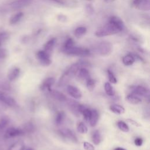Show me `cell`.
Here are the masks:
<instances>
[{
    "instance_id": "6da1fadb",
    "label": "cell",
    "mask_w": 150,
    "mask_h": 150,
    "mask_svg": "<svg viewBox=\"0 0 150 150\" xmlns=\"http://www.w3.org/2000/svg\"><path fill=\"white\" fill-rule=\"evenodd\" d=\"M82 65L81 63H77L72 64L69 69H67L60 77L59 82L58 86L62 87L67 84L69 81L76 75L77 71Z\"/></svg>"
},
{
    "instance_id": "7a4b0ae2",
    "label": "cell",
    "mask_w": 150,
    "mask_h": 150,
    "mask_svg": "<svg viewBox=\"0 0 150 150\" xmlns=\"http://www.w3.org/2000/svg\"><path fill=\"white\" fill-rule=\"evenodd\" d=\"M118 32H120V30L117 28H116L112 24L110 23L109 24L104 26L100 29L98 30L96 32V35L97 36L102 37V36L113 35L118 33Z\"/></svg>"
},
{
    "instance_id": "3957f363",
    "label": "cell",
    "mask_w": 150,
    "mask_h": 150,
    "mask_svg": "<svg viewBox=\"0 0 150 150\" xmlns=\"http://www.w3.org/2000/svg\"><path fill=\"white\" fill-rule=\"evenodd\" d=\"M64 52L69 55L78 56H87L90 54V52L87 49L74 46L67 49H64Z\"/></svg>"
},
{
    "instance_id": "277c9868",
    "label": "cell",
    "mask_w": 150,
    "mask_h": 150,
    "mask_svg": "<svg viewBox=\"0 0 150 150\" xmlns=\"http://www.w3.org/2000/svg\"><path fill=\"white\" fill-rule=\"evenodd\" d=\"M112 45L107 42H103L98 44L97 47V53L101 56H107L111 53L112 51Z\"/></svg>"
},
{
    "instance_id": "5b68a950",
    "label": "cell",
    "mask_w": 150,
    "mask_h": 150,
    "mask_svg": "<svg viewBox=\"0 0 150 150\" xmlns=\"http://www.w3.org/2000/svg\"><path fill=\"white\" fill-rule=\"evenodd\" d=\"M59 134L63 138H67L73 142L77 143L78 139L73 131L69 128H63L59 131Z\"/></svg>"
},
{
    "instance_id": "8992f818",
    "label": "cell",
    "mask_w": 150,
    "mask_h": 150,
    "mask_svg": "<svg viewBox=\"0 0 150 150\" xmlns=\"http://www.w3.org/2000/svg\"><path fill=\"white\" fill-rule=\"evenodd\" d=\"M0 103L9 107H15L16 105L15 100L4 93H0Z\"/></svg>"
},
{
    "instance_id": "52a82bcc",
    "label": "cell",
    "mask_w": 150,
    "mask_h": 150,
    "mask_svg": "<svg viewBox=\"0 0 150 150\" xmlns=\"http://www.w3.org/2000/svg\"><path fill=\"white\" fill-rule=\"evenodd\" d=\"M40 64L44 66H48L51 64V60L49 54L45 51H39L36 54Z\"/></svg>"
},
{
    "instance_id": "ba28073f",
    "label": "cell",
    "mask_w": 150,
    "mask_h": 150,
    "mask_svg": "<svg viewBox=\"0 0 150 150\" xmlns=\"http://www.w3.org/2000/svg\"><path fill=\"white\" fill-rule=\"evenodd\" d=\"M133 5L135 8L142 11H149L150 9L149 0H134Z\"/></svg>"
},
{
    "instance_id": "9c48e42d",
    "label": "cell",
    "mask_w": 150,
    "mask_h": 150,
    "mask_svg": "<svg viewBox=\"0 0 150 150\" xmlns=\"http://www.w3.org/2000/svg\"><path fill=\"white\" fill-rule=\"evenodd\" d=\"M55 80L53 77H49L46 78L42 83L40 88L42 91H47L48 93L51 90L52 86L54 84Z\"/></svg>"
},
{
    "instance_id": "30bf717a",
    "label": "cell",
    "mask_w": 150,
    "mask_h": 150,
    "mask_svg": "<svg viewBox=\"0 0 150 150\" xmlns=\"http://www.w3.org/2000/svg\"><path fill=\"white\" fill-rule=\"evenodd\" d=\"M131 89L134 94L142 96L143 97H149V90L145 87H143L142 86H132L131 87Z\"/></svg>"
},
{
    "instance_id": "8fae6325",
    "label": "cell",
    "mask_w": 150,
    "mask_h": 150,
    "mask_svg": "<svg viewBox=\"0 0 150 150\" xmlns=\"http://www.w3.org/2000/svg\"><path fill=\"white\" fill-rule=\"evenodd\" d=\"M23 134L24 132L22 129L15 127H10L8 128L5 134L6 136L9 138H13L22 135Z\"/></svg>"
},
{
    "instance_id": "7c38bea8",
    "label": "cell",
    "mask_w": 150,
    "mask_h": 150,
    "mask_svg": "<svg viewBox=\"0 0 150 150\" xmlns=\"http://www.w3.org/2000/svg\"><path fill=\"white\" fill-rule=\"evenodd\" d=\"M66 89L68 94L75 99H80L82 96L80 90L74 86L69 85L67 86Z\"/></svg>"
},
{
    "instance_id": "4fadbf2b",
    "label": "cell",
    "mask_w": 150,
    "mask_h": 150,
    "mask_svg": "<svg viewBox=\"0 0 150 150\" xmlns=\"http://www.w3.org/2000/svg\"><path fill=\"white\" fill-rule=\"evenodd\" d=\"M32 0H16L13 2L11 6L12 9H18L25 8L32 3Z\"/></svg>"
},
{
    "instance_id": "5bb4252c",
    "label": "cell",
    "mask_w": 150,
    "mask_h": 150,
    "mask_svg": "<svg viewBox=\"0 0 150 150\" xmlns=\"http://www.w3.org/2000/svg\"><path fill=\"white\" fill-rule=\"evenodd\" d=\"M77 78L80 81H86L88 79L90 78V75L88 70L84 67H80L76 74Z\"/></svg>"
},
{
    "instance_id": "9a60e30c",
    "label": "cell",
    "mask_w": 150,
    "mask_h": 150,
    "mask_svg": "<svg viewBox=\"0 0 150 150\" xmlns=\"http://www.w3.org/2000/svg\"><path fill=\"white\" fill-rule=\"evenodd\" d=\"M67 104L70 110L72 112V113L74 115L79 116V115L80 114L79 111V106L80 104L73 100H69L67 101Z\"/></svg>"
},
{
    "instance_id": "2e32d148",
    "label": "cell",
    "mask_w": 150,
    "mask_h": 150,
    "mask_svg": "<svg viewBox=\"0 0 150 150\" xmlns=\"http://www.w3.org/2000/svg\"><path fill=\"white\" fill-rule=\"evenodd\" d=\"M50 94V96L54 98L55 100H57L58 101H66L67 100V98L66 97V96L63 94L62 93L55 90H52L51 89V90L49 92Z\"/></svg>"
},
{
    "instance_id": "e0dca14e",
    "label": "cell",
    "mask_w": 150,
    "mask_h": 150,
    "mask_svg": "<svg viewBox=\"0 0 150 150\" xmlns=\"http://www.w3.org/2000/svg\"><path fill=\"white\" fill-rule=\"evenodd\" d=\"M20 70L18 67L13 68L10 70L8 74V79L10 81L15 80L19 76Z\"/></svg>"
},
{
    "instance_id": "ac0fdd59",
    "label": "cell",
    "mask_w": 150,
    "mask_h": 150,
    "mask_svg": "<svg viewBox=\"0 0 150 150\" xmlns=\"http://www.w3.org/2000/svg\"><path fill=\"white\" fill-rule=\"evenodd\" d=\"M110 23L112 24L116 28H117L120 31H121L124 27V24L122 21L117 16H113L111 18Z\"/></svg>"
},
{
    "instance_id": "d6986e66",
    "label": "cell",
    "mask_w": 150,
    "mask_h": 150,
    "mask_svg": "<svg viewBox=\"0 0 150 150\" xmlns=\"http://www.w3.org/2000/svg\"><path fill=\"white\" fill-rule=\"evenodd\" d=\"M125 100L129 104L134 105L138 104L141 103V99L134 94H128L125 97Z\"/></svg>"
},
{
    "instance_id": "ffe728a7",
    "label": "cell",
    "mask_w": 150,
    "mask_h": 150,
    "mask_svg": "<svg viewBox=\"0 0 150 150\" xmlns=\"http://www.w3.org/2000/svg\"><path fill=\"white\" fill-rule=\"evenodd\" d=\"M98 120V113L96 110H91V114L89 120V123L91 127H94L96 125Z\"/></svg>"
},
{
    "instance_id": "44dd1931",
    "label": "cell",
    "mask_w": 150,
    "mask_h": 150,
    "mask_svg": "<svg viewBox=\"0 0 150 150\" xmlns=\"http://www.w3.org/2000/svg\"><path fill=\"white\" fill-rule=\"evenodd\" d=\"M110 110L116 114H122L125 112V108L119 104H112L110 107Z\"/></svg>"
},
{
    "instance_id": "7402d4cb",
    "label": "cell",
    "mask_w": 150,
    "mask_h": 150,
    "mask_svg": "<svg viewBox=\"0 0 150 150\" xmlns=\"http://www.w3.org/2000/svg\"><path fill=\"white\" fill-rule=\"evenodd\" d=\"M25 149V144L23 142L21 141H17L13 144H12L8 150H24Z\"/></svg>"
},
{
    "instance_id": "603a6c76",
    "label": "cell",
    "mask_w": 150,
    "mask_h": 150,
    "mask_svg": "<svg viewBox=\"0 0 150 150\" xmlns=\"http://www.w3.org/2000/svg\"><path fill=\"white\" fill-rule=\"evenodd\" d=\"M135 62L134 57L131 54L125 55L122 57V63L125 66L132 65Z\"/></svg>"
},
{
    "instance_id": "cb8c5ba5",
    "label": "cell",
    "mask_w": 150,
    "mask_h": 150,
    "mask_svg": "<svg viewBox=\"0 0 150 150\" xmlns=\"http://www.w3.org/2000/svg\"><path fill=\"white\" fill-rule=\"evenodd\" d=\"M91 138H92V141L95 145H98L100 143L101 137L100 133L98 130H95L93 132Z\"/></svg>"
},
{
    "instance_id": "d4e9b609",
    "label": "cell",
    "mask_w": 150,
    "mask_h": 150,
    "mask_svg": "<svg viewBox=\"0 0 150 150\" xmlns=\"http://www.w3.org/2000/svg\"><path fill=\"white\" fill-rule=\"evenodd\" d=\"M55 39H52L50 40H49L45 45V50L47 53H48L49 54V53L52 52V50H53L54 44H55Z\"/></svg>"
},
{
    "instance_id": "484cf974",
    "label": "cell",
    "mask_w": 150,
    "mask_h": 150,
    "mask_svg": "<svg viewBox=\"0 0 150 150\" xmlns=\"http://www.w3.org/2000/svg\"><path fill=\"white\" fill-rule=\"evenodd\" d=\"M104 90H105V91L106 94L108 96H113L115 94V90H114V88L112 87L111 84L108 82H107V83H105V84H104Z\"/></svg>"
},
{
    "instance_id": "4316f807",
    "label": "cell",
    "mask_w": 150,
    "mask_h": 150,
    "mask_svg": "<svg viewBox=\"0 0 150 150\" xmlns=\"http://www.w3.org/2000/svg\"><path fill=\"white\" fill-rule=\"evenodd\" d=\"M65 114L63 111H59L57 113L55 118V123L57 125H60L64 121Z\"/></svg>"
},
{
    "instance_id": "83f0119b",
    "label": "cell",
    "mask_w": 150,
    "mask_h": 150,
    "mask_svg": "<svg viewBox=\"0 0 150 150\" xmlns=\"http://www.w3.org/2000/svg\"><path fill=\"white\" fill-rule=\"evenodd\" d=\"M24 133L28 132V133H31L33 132L35 130V126L31 122H27L23 128L22 129Z\"/></svg>"
},
{
    "instance_id": "f1b7e54d",
    "label": "cell",
    "mask_w": 150,
    "mask_h": 150,
    "mask_svg": "<svg viewBox=\"0 0 150 150\" xmlns=\"http://www.w3.org/2000/svg\"><path fill=\"white\" fill-rule=\"evenodd\" d=\"M9 122V120L7 117H2L0 118V132L2 131Z\"/></svg>"
},
{
    "instance_id": "f546056e",
    "label": "cell",
    "mask_w": 150,
    "mask_h": 150,
    "mask_svg": "<svg viewBox=\"0 0 150 150\" xmlns=\"http://www.w3.org/2000/svg\"><path fill=\"white\" fill-rule=\"evenodd\" d=\"M117 126L119 128V129L123 132H127L129 130V127L128 126V125L125 122H124L122 121H119L117 122Z\"/></svg>"
},
{
    "instance_id": "4dcf8cb0",
    "label": "cell",
    "mask_w": 150,
    "mask_h": 150,
    "mask_svg": "<svg viewBox=\"0 0 150 150\" xmlns=\"http://www.w3.org/2000/svg\"><path fill=\"white\" fill-rule=\"evenodd\" d=\"M86 82V86H87V89L89 91H92L94 90L95 86H96L95 80L91 78H90Z\"/></svg>"
},
{
    "instance_id": "1f68e13d",
    "label": "cell",
    "mask_w": 150,
    "mask_h": 150,
    "mask_svg": "<svg viewBox=\"0 0 150 150\" xmlns=\"http://www.w3.org/2000/svg\"><path fill=\"white\" fill-rule=\"evenodd\" d=\"M81 114L83 115V117L84 118V120L87 121V122H89L90 118V116L91 114V110L87 107H86L82 111Z\"/></svg>"
},
{
    "instance_id": "d6a6232c",
    "label": "cell",
    "mask_w": 150,
    "mask_h": 150,
    "mask_svg": "<svg viewBox=\"0 0 150 150\" xmlns=\"http://www.w3.org/2000/svg\"><path fill=\"white\" fill-rule=\"evenodd\" d=\"M77 131L81 134H86L88 131V129L83 122H80L77 125Z\"/></svg>"
},
{
    "instance_id": "836d02e7",
    "label": "cell",
    "mask_w": 150,
    "mask_h": 150,
    "mask_svg": "<svg viewBox=\"0 0 150 150\" xmlns=\"http://www.w3.org/2000/svg\"><path fill=\"white\" fill-rule=\"evenodd\" d=\"M22 16H23V13L22 12H19V13H16L11 18V20H10L11 23L15 24V23L18 22L22 18Z\"/></svg>"
},
{
    "instance_id": "e575fe53",
    "label": "cell",
    "mask_w": 150,
    "mask_h": 150,
    "mask_svg": "<svg viewBox=\"0 0 150 150\" xmlns=\"http://www.w3.org/2000/svg\"><path fill=\"white\" fill-rule=\"evenodd\" d=\"M86 32V29L84 27H79L74 30V35L77 37H80L83 36Z\"/></svg>"
},
{
    "instance_id": "d590c367",
    "label": "cell",
    "mask_w": 150,
    "mask_h": 150,
    "mask_svg": "<svg viewBox=\"0 0 150 150\" xmlns=\"http://www.w3.org/2000/svg\"><path fill=\"white\" fill-rule=\"evenodd\" d=\"M107 74H108V80L110 81V82L115 84L117 83V79L115 77V76H114V74H113V73L110 71V70H107Z\"/></svg>"
},
{
    "instance_id": "8d00e7d4",
    "label": "cell",
    "mask_w": 150,
    "mask_h": 150,
    "mask_svg": "<svg viewBox=\"0 0 150 150\" xmlns=\"http://www.w3.org/2000/svg\"><path fill=\"white\" fill-rule=\"evenodd\" d=\"M83 147L86 150H94V146L91 144L86 141L83 142Z\"/></svg>"
},
{
    "instance_id": "74e56055",
    "label": "cell",
    "mask_w": 150,
    "mask_h": 150,
    "mask_svg": "<svg viewBox=\"0 0 150 150\" xmlns=\"http://www.w3.org/2000/svg\"><path fill=\"white\" fill-rule=\"evenodd\" d=\"M74 46V43H73V41L71 39H68L64 45V49H69L71 47Z\"/></svg>"
},
{
    "instance_id": "f35d334b",
    "label": "cell",
    "mask_w": 150,
    "mask_h": 150,
    "mask_svg": "<svg viewBox=\"0 0 150 150\" xmlns=\"http://www.w3.org/2000/svg\"><path fill=\"white\" fill-rule=\"evenodd\" d=\"M8 38V34L5 32L0 33V45L2 42H4Z\"/></svg>"
},
{
    "instance_id": "ab89813d",
    "label": "cell",
    "mask_w": 150,
    "mask_h": 150,
    "mask_svg": "<svg viewBox=\"0 0 150 150\" xmlns=\"http://www.w3.org/2000/svg\"><path fill=\"white\" fill-rule=\"evenodd\" d=\"M134 143H135V145L138 146H140L142 145L143 144V140L140 137H138V138H136L134 140Z\"/></svg>"
},
{
    "instance_id": "60d3db41",
    "label": "cell",
    "mask_w": 150,
    "mask_h": 150,
    "mask_svg": "<svg viewBox=\"0 0 150 150\" xmlns=\"http://www.w3.org/2000/svg\"><path fill=\"white\" fill-rule=\"evenodd\" d=\"M6 51L4 49H0V59H3L6 56Z\"/></svg>"
},
{
    "instance_id": "b9f144b4",
    "label": "cell",
    "mask_w": 150,
    "mask_h": 150,
    "mask_svg": "<svg viewBox=\"0 0 150 150\" xmlns=\"http://www.w3.org/2000/svg\"><path fill=\"white\" fill-rule=\"evenodd\" d=\"M127 121H128V122H129V123H131V124H132V125H135V126H137V127L140 126V124H139V123H138L137 122L135 121H134V120H133L127 119Z\"/></svg>"
},
{
    "instance_id": "7bdbcfd3",
    "label": "cell",
    "mask_w": 150,
    "mask_h": 150,
    "mask_svg": "<svg viewBox=\"0 0 150 150\" xmlns=\"http://www.w3.org/2000/svg\"><path fill=\"white\" fill-rule=\"evenodd\" d=\"M113 150H127V149L121 147H117V148H115Z\"/></svg>"
},
{
    "instance_id": "ee69618b",
    "label": "cell",
    "mask_w": 150,
    "mask_h": 150,
    "mask_svg": "<svg viewBox=\"0 0 150 150\" xmlns=\"http://www.w3.org/2000/svg\"><path fill=\"white\" fill-rule=\"evenodd\" d=\"M106 2H112V1H113L114 0H105Z\"/></svg>"
},
{
    "instance_id": "f6af8a7d",
    "label": "cell",
    "mask_w": 150,
    "mask_h": 150,
    "mask_svg": "<svg viewBox=\"0 0 150 150\" xmlns=\"http://www.w3.org/2000/svg\"><path fill=\"white\" fill-rule=\"evenodd\" d=\"M26 150H33L32 148H28V149H26Z\"/></svg>"
}]
</instances>
